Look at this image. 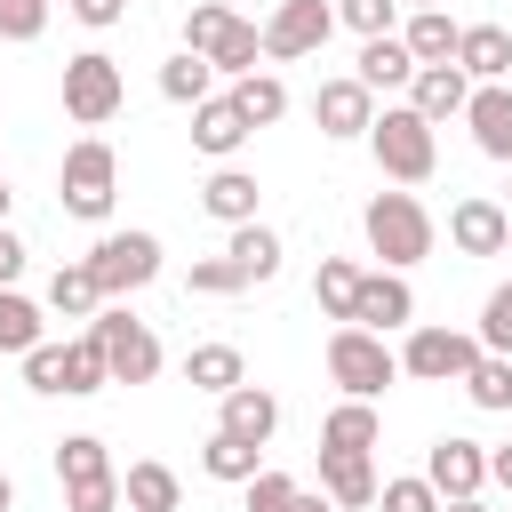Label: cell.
<instances>
[{
	"label": "cell",
	"mask_w": 512,
	"mask_h": 512,
	"mask_svg": "<svg viewBox=\"0 0 512 512\" xmlns=\"http://www.w3.org/2000/svg\"><path fill=\"white\" fill-rule=\"evenodd\" d=\"M400 40H408V56H416V64H456V40H464V24H456L448 8H416Z\"/></svg>",
	"instance_id": "cell-20"
},
{
	"label": "cell",
	"mask_w": 512,
	"mask_h": 512,
	"mask_svg": "<svg viewBox=\"0 0 512 512\" xmlns=\"http://www.w3.org/2000/svg\"><path fill=\"white\" fill-rule=\"evenodd\" d=\"M360 80H368V88H408V80H416V56H408V40H400V32H376V40H360Z\"/></svg>",
	"instance_id": "cell-23"
},
{
	"label": "cell",
	"mask_w": 512,
	"mask_h": 512,
	"mask_svg": "<svg viewBox=\"0 0 512 512\" xmlns=\"http://www.w3.org/2000/svg\"><path fill=\"white\" fill-rule=\"evenodd\" d=\"M376 504H384V512H440V488L416 472V480H384V488H376Z\"/></svg>",
	"instance_id": "cell-39"
},
{
	"label": "cell",
	"mask_w": 512,
	"mask_h": 512,
	"mask_svg": "<svg viewBox=\"0 0 512 512\" xmlns=\"http://www.w3.org/2000/svg\"><path fill=\"white\" fill-rule=\"evenodd\" d=\"M232 104L248 112V128H272V120L288 112V88H280L272 72H240V80H232Z\"/></svg>",
	"instance_id": "cell-33"
},
{
	"label": "cell",
	"mask_w": 512,
	"mask_h": 512,
	"mask_svg": "<svg viewBox=\"0 0 512 512\" xmlns=\"http://www.w3.org/2000/svg\"><path fill=\"white\" fill-rule=\"evenodd\" d=\"M368 152H376V168H384L392 184H424V176L440 168V136H432V120H424L416 104H384V112L368 120Z\"/></svg>",
	"instance_id": "cell-1"
},
{
	"label": "cell",
	"mask_w": 512,
	"mask_h": 512,
	"mask_svg": "<svg viewBox=\"0 0 512 512\" xmlns=\"http://www.w3.org/2000/svg\"><path fill=\"white\" fill-rule=\"evenodd\" d=\"M88 336H96L112 384H152V376H160V336H152L144 320H128V304H104V312L88 320Z\"/></svg>",
	"instance_id": "cell-6"
},
{
	"label": "cell",
	"mask_w": 512,
	"mask_h": 512,
	"mask_svg": "<svg viewBox=\"0 0 512 512\" xmlns=\"http://www.w3.org/2000/svg\"><path fill=\"white\" fill-rule=\"evenodd\" d=\"M248 136H256V128H248V112H240L232 96H208V104H192V144H200L208 160H232Z\"/></svg>",
	"instance_id": "cell-18"
},
{
	"label": "cell",
	"mask_w": 512,
	"mask_h": 512,
	"mask_svg": "<svg viewBox=\"0 0 512 512\" xmlns=\"http://www.w3.org/2000/svg\"><path fill=\"white\" fill-rule=\"evenodd\" d=\"M352 320L360 328H376V336H392V328H408L416 320V296H408V280L384 264V272H360V304H352Z\"/></svg>",
	"instance_id": "cell-14"
},
{
	"label": "cell",
	"mask_w": 512,
	"mask_h": 512,
	"mask_svg": "<svg viewBox=\"0 0 512 512\" xmlns=\"http://www.w3.org/2000/svg\"><path fill=\"white\" fill-rule=\"evenodd\" d=\"M248 280H240V264L232 256H208V264H192V296H240Z\"/></svg>",
	"instance_id": "cell-41"
},
{
	"label": "cell",
	"mask_w": 512,
	"mask_h": 512,
	"mask_svg": "<svg viewBox=\"0 0 512 512\" xmlns=\"http://www.w3.org/2000/svg\"><path fill=\"white\" fill-rule=\"evenodd\" d=\"M440 512H488V504H480V496H448Z\"/></svg>",
	"instance_id": "cell-49"
},
{
	"label": "cell",
	"mask_w": 512,
	"mask_h": 512,
	"mask_svg": "<svg viewBox=\"0 0 512 512\" xmlns=\"http://www.w3.org/2000/svg\"><path fill=\"white\" fill-rule=\"evenodd\" d=\"M328 32H336V8H328V0H280V8L264 16V56H272V64L320 56Z\"/></svg>",
	"instance_id": "cell-10"
},
{
	"label": "cell",
	"mask_w": 512,
	"mask_h": 512,
	"mask_svg": "<svg viewBox=\"0 0 512 512\" xmlns=\"http://www.w3.org/2000/svg\"><path fill=\"white\" fill-rule=\"evenodd\" d=\"M80 264L96 272V288H104V304H112V296H136V288L160 280V240H152V232H104Z\"/></svg>",
	"instance_id": "cell-7"
},
{
	"label": "cell",
	"mask_w": 512,
	"mask_h": 512,
	"mask_svg": "<svg viewBox=\"0 0 512 512\" xmlns=\"http://www.w3.org/2000/svg\"><path fill=\"white\" fill-rule=\"evenodd\" d=\"M336 24H352L360 40H376V32H392V0H336Z\"/></svg>",
	"instance_id": "cell-43"
},
{
	"label": "cell",
	"mask_w": 512,
	"mask_h": 512,
	"mask_svg": "<svg viewBox=\"0 0 512 512\" xmlns=\"http://www.w3.org/2000/svg\"><path fill=\"white\" fill-rule=\"evenodd\" d=\"M288 496H296V480H288V472H256V480H248V512H280Z\"/></svg>",
	"instance_id": "cell-44"
},
{
	"label": "cell",
	"mask_w": 512,
	"mask_h": 512,
	"mask_svg": "<svg viewBox=\"0 0 512 512\" xmlns=\"http://www.w3.org/2000/svg\"><path fill=\"white\" fill-rule=\"evenodd\" d=\"M360 224H368V248H376L392 272L424 264V256H432V240H440V224H432V208H424L416 192H376Z\"/></svg>",
	"instance_id": "cell-2"
},
{
	"label": "cell",
	"mask_w": 512,
	"mask_h": 512,
	"mask_svg": "<svg viewBox=\"0 0 512 512\" xmlns=\"http://www.w3.org/2000/svg\"><path fill=\"white\" fill-rule=\"evenodd\" d=\"M160 96H168V104H208V96H216V64H208L200 48L168 56V64H160Z\"/></svg>",
	"instance_id": "cell-26"
},
{
	"label": "cell",
	"mask_w": 512,
	"mask_h": 512,
	"mask_svg": "<svg viewBox=\"0 0 512 512\" xmlns=\"http://www.w3.org/2000/svg\"><path fill=\"white\" fill-rule=\"evenodd\" d=\"M200 464H208V480H232V488H248V480L264 472V448H248V440H232V432H208Z\"/></svg>",
	"instance_id": "cell-29"
},
{
	"label": "cell",
	"mask_w": 512,
	"mask_h": 512,
	"mask_svg": "<svg viewBox=\"0 0 512 512\" xmlns=\"http://www.w3.org/2000/svg\"><path fill=\"white\" fill-rule=\"evenodd\" d=\"M312 120H320V136H368V120H376V88H368L360 72H344V80H320V96H312Z\"/></svg>",
	"instance_id": "cell-12"
},
{
	"label": "cell",
	"mask_w": 512,
	"mask_h": 512,
	"mask_svg": "<svg viewBox=\"0 0 512 512\" xmlns=\"http://www.w3.org/2000/svg\"><path fill=\"white\" fill-rule=\"evenodd\" d=\"M320 448H344V456H368L376 448V408L368 400H344L328 424H320Z\"/></svg>",
	"instance_id": "cell-31"
},
{
	"label": "cell",
	"mask_w": 512,
	"mask_h": 512,
	"mask_svg": "<svg viewBox=\"0 0 512 512\" xmlns=\"http://www.w3.org/2000/svg\"><path fill=\"white\" fill-rule=\"evenodd\" d=\"M232 264H240V280L256 288V280H272L280 272V232H264V224H232V248H224Z\"/></svg>",
	"instance_id": "cell-27"
},
{
	"label": "cell",
	"mask_w": 512,
	"mask_h": 512,
	"mask_svg": "<svg viewBox=\"0 0 512 512\" xmlns=\"http://www.w3.org/2000/svg\"><path fill=\"white\" fill-rule=\"evenodd\" d=\"M312 296H320V312H328V320H352V304H360V264H344V256H320V272H312Z\"/></svg>",
	"instance_id": "cell-30"
},
{
	"label": "cell",
	"mask_w": 512,
	"mask_h": 512,
	"mask_svg": "<svg viewBox=\"0 0 512 512\" xmlns=\"http://www.w3.org/2000/svg\"><path fill=\"white\" fill-rule=\"evenodd\" d=\"M376 464L368 456H344V448H320V496L336 504V512H368L376 504Z\"/></svg>",
	"instance_id": "cell-15"
},
{
	"label": "cell",
	"mask_w": 512,
	"mask_h": 512,
	"mask_svg": "<svg viewBox=\"0 0 512 512\" xmlns=\"http://www.w3.org/2000/svg\"><path fill=\"white\" fill-rule=\"evenodd\" d=\"M216 432H232V440L264 448V440L280 432V400H272L264 384H232V392H224V424H216Z\"/></svg>",
	"instance_id": "cell-19"
},
{
	"label": "cell",
	"mask_w": 512,
	"mask_h": 512,
	"mask_svg": "<svg viewBox=\"0 0 512 512\" xmlns=\"http://www.w3.org/2000/svg\"><path fill=\"white\" fill-rule=\"evenodd\" d=\"M184 48H200L216 72H256V56H264V24H248V16H232L224 0H200L192 16H184Z\"/></svg>",
	"instance_id": "cell-3"
},
{
	"label": "cell",
	"mask_w": 512,
	"mask_h": 512,
	"mask_svg": "<svg viewBox=\"0 0 512 512\" xmlns=\"http://www.w3.org/2000/svg\"><path fill=\"white\" fill-rule=\"evenodd\" d=\"M480 352H512V280L488 288V304H480Z\"/></svg>",
	"instance_id": "cell-38"
},
{
	"label": "cell",
	"mask_w": 512,
	"mask_h": 512,
	"mask_svg": "<svg viewBox=\"0 0 512 512\" xmlns=\"http://www.w3.org/2000/svg\"><path fill=\"white\" fill-rule=\"evenodd\" d=\"M184 376L224 400L232 384H248V360H240V344H192V352H184Z\"/></svg>",
	"instance_id": "cell-24"
},
{
	"label": "cell",
	"mask_w": 512,
	"mask_h": 512,
	"mask_svg": "<svg viewBox=\"0 0 512 512\" xmlns=\"http://www.w3.org/2000/svg\"><path fill=\"white\" fill-rule=\"evenodd\" d=\"M280 512H336V504H328V496H304V488H296V496H288Z\"/></svg>",
	"instance_id": "cell-48"
},
{
	"label": "cell",
	"mask_w": 512,
	"mask_h": 512,
	"mask_svg": "<svg viewBox=\"0 0 512 512\" xmlns=\"http://www.w3.org/2000/svg\"><path fill=\"white\" fill-rule=\"evenodd\" d=\"M128 496H120V472L112 480H80V488H64V512H120Z\"/></svg>",
	"instance_id": "cell-42"
},
{
	"label": "cell",
	"mask_w": 512,
	"mask_h": 512,
	"mask_svg": "<svg viewBox=\"0 0 512 512\" xmlns=\"http://www.w3.org/2000/svg\"><path fill=\"white\" fill-rule=\"evenodd\" d=\"M24 384H32V392H64V384H72V344H48V336H40V344L24 352Z\"/></svg>",
	"instance_id": "cell-36"
},
{
	"label": "cell",
	"mask_w": 512,
	"mask_h": 512,
	"mask_svg": "<svg viewBox=\"0 0 512 512\" xmlns=\"http://www.w3.org/2000/svg\"><path fill=\"white\" fill-rule=\"evenodd\" d=\"M456 64H464L472 80H504V72H512V32H504V24H464Z\"/></svg>",
	"instance_id": "cell-21"
},
{
	"label": "cell",
	"mask_w": 512,
	"mask_h": 512,
	"mask_svg": "<svg viewBox=\"0 0 512 512\" xmlns=\"http://www.w3.org/2000/svg\"><path fill=\"white\" fill-rule=\"evenodd\" d=\"M120 104H128V80H120V64H112L104 48H80V56L64 64V112H72L80 128H104Z\"/></svg>",
	"instance_id": "cell-8"
},
{
	"label": "cell",
	"mask_w": 512,
	"mask_h": 512,
	"mask_svg": "<svg viewBox=\"0 0 512 512\" xmlns=\"http://www.w3.org/2000/svg\"><path fill=\"white\" fill-rule=\"evenodd\" d=\"M408 104H416V112L440 128L448 112H464V104H472V72H464V64H416V80H408Z\"/></svg>",
	"instance_id": "cell-17"
},
{
	"label": "cell",
	"mask_w": 512,
	"mask_h": 512,
	"mask_svg": "<svg viewBox=\"0 0 512 512\" xmlns=\"http://www.w3.org/2000/svg\"><path fill=\"white\" fill-rule=\"evenodd\" d=\"M488 480L512 496V440H504V448H488Z\"/></svg>",
	"instance_id": "cell-47"
},
{
	"label": "cell",
	"mask_w": 512,
	"mask_h": 512,
	"mask_svg": "<svg viewBox=\"0 0 512 512\" xmlns=\"http://www.w3.org/2000/svg\"><path fill=\"white\" fill-rule=\"evenodd\" d=\"M32 344H40V304H32V296H16V288H0V352H16V360H24Z\"/></svg>",
	"instance_id": "cell-35"
},
{
	"label": "cell",
	"mask_w": 512,
	"mask_h": 512,
	"mask_svg": "<svg viewBox=\"0 0 512 512\" xmlns=\"http://www.w3.org/2000/svg\"><path fill=\"white\" fill-rule=\"evenodd\" d=\"M464 392H472V408H512V352H480Z\"/></svg>",
	"instance_id": "cell-34"
},
{
	"label": "cell",
	"mask_w": 512,
	"mask_h": 512,
	"mask_svg": "<svg viewBox=\"0 0 512 512\" xmlns=\"http://www.w3.org/2000/svg\"><path fill=\"white\" fill-rule=\"evenodd\" d=\"M112 384V368H104V352H96V336H72V400H88V392H104Z\"/></svg>",
	"instance_id": "cell-37"
},
{
	"label": "cell",
	"mask_w": 512,
	"mask_h": 512,
	"mask_svg": "<svg viewBox=\"0 0 512 512\" xmlns=\"http://www.w3.org/2000/svg\"><path fill=\"white\" fill-rule=\"evenodd\" d=\"M200 208H208L216 224H256V176H248V168H216V176L200 184Z\"/></svg>",
	"instance_id": "cell-22"
},
{
	"label": "cell",
	"mask_w": 512,
	"mask_h": 512,
	"mask_svg": "<svg viewBox=\"0 0 512 512\" xmlns=\"http://www.w3.org/2000/svg\"><path fill=\"white\" fill-rule=\"evenodd\" d=\"M8 200H16V192H8V176H0V224H8Z\"/></svg>",
	"instance_id": "cell-51"
},
{
	"label": "cell",
	"mask_w": 512,
	"mask_h": 512,
	"mask_svg": "<svg viewBox=\"0 0 512 512\" xmlns=\"http://www.w3.org/2000/svg\"><path fill=\"white\" fill-rule=\"evenodd\" d=\"M56 0H0V40H40Z\"/></svg>",
	"instance_id": "cell-40"
},
{
	"label": "cell",
	"mask_w": 512,
	"mask_h": 512,
	"mask_svg": "<svg viewBox=\"0 0 512 512\" xmlns=\"http://www.w3.org/2000/svg\"><path fill=\"white\" fill-rule=\"evenodd\" d=\"M472 360H480V336H464V328H416L408 352H400V376H416V384H464Z\"/></svg>",
	"instance_id": "cell-9"
},
{
	"label": "cell",
	"mask_w": 512,
	"mask_h": 512,
	"mask_svg": "<svg viewBox=\"0 0 512 512\" xmlns=\"http://www.w3.org/2000/svg\"><path fill=\"white\" fill-rule=\"evenodd\" d=\"M64 216H80V224H104L112 216V200H120V160H112V144L104 136H80L72 152H64Z\"/></svg>",
	"instance_id": "cell-5"
},
{
	"label": "cell",
	"mask_w": 512,
	"mask_h": 512,
	"mask_svg": "<svg viewBox=\"0 0 512 512\" xmlns=\"http://www.w3.org/2000/svg\"><path fill=\"white\" fill-rule=\"evenodd\" d=\"M408 8H440V0H408Z\"/></svg>",
	"instance_id": "cell-52"
},
{
	"label": "cell",
	"mask_w": 512,
	"mask_h": 512,
	"mask_svg": "<svg viewBox=\"0 0 512 512\" xmlns=\"http://www.w3.org/2000/svg\"><path fill=\"white\" fill-rule=\"evenodd\" d=\"M48 312H64V320H96V312H104L96 272H88V264H64V272L48 280Z\"/></svg>",
	"instance_id": "cell-28"
},
{
	"label": "cell",
	"mask_w": 512,
	"mask_h": 512,
	"mask_svg": "<svg viewBox=\"0 0 512 512\" xmlns=\"http://www.w3.org/2000/svg\"><path fill=\"white\" fill-rule=\"evenodd\" d=\"M64 8H72L80 24H96V32H104V24H120V8H128V0H64Z\"/></svg>",
	"instance_id": "cell-45"
},
{
	"label": "cell",
	"mask_w": 512,
	"mask_h": 512,
	"mask_svg": "<svg viewBox=\"0 0 512 512\" xmlns=\"http://www.w3.org/2000/svg\"><path fill=\"white\" fill-rule=\"evenodd\" d=\"M0 512H16V480L8 472H0Z\"/></svg>",
	"instance_id": "cell-50"
},
{
	"label": "cell",
	"mask_w": 512,
	"mask_h": 512,
	"mask_svg": "<svg viewBox=\"0 0 512 512\" xmlns=\"http://www.w3.org/2000/svg\"><path fill=\"white\" fill-rule=\"evenodd\" d=\"M448 240H456L464 256H504V248H512V216H504L496 200H480V192H472V200H456V208H448Z\"/></svg>",
	"instance_id": "cell-13"
},
{
	"label": "cell",
	"mask_w": 512,
	"mask_h": 512,
	"mask_svg": "<svg viewBox=\"0 0 512 512\" xmlns=\"http://www.w3.org/2000/svg\"><path fill=\"white\" fill-rule=\"evenodd\" d=\"M120 496H128V512H176L184 504V480L168 464H128L120 472Z\"/></svg>",
	"instance_id": "cell-25"
},
{
	"label": "cell",
	"mask_w": 512,
	"mask_h": 512,
	"mask_svg": "<svg viewBox=\"0 0 512 512\" xmlns=\"http://www.w3.org/2000/svg\"><path fill=\"white\" fill-rule=\"evenodd\" d=\"M424 480L440 488V504H448V496H480V488H488V448L464 440V432H448V440H432Z\"/></svg>",
	"instance_id": "cell-11"
},
{
	"label": "cell",
	"mask_w": 512,
	"mask_h": 512,
	"mask_svg": "<svg viewBox=\"0 0 512 512\" xmlns=\"http://www.w3.org/2000/svg\"><path fill=\"white\" fill-rule=\"evenodd\" d=\"M328 376L344 384V400H376V392L400 376V352H392L376 328H360V320H336V336H328Z\"/></svg>",
	"instance_id": "cell-4"
},
{
	"label": "cell",
	"mask_w": 512,
	"mask_h": 512,
	"mask_svg": "<svg viewBox=\"0 0 512 512\" xmlns=\"http://www.w3.org/2000/svg\"><path fill=\"white\" fill-rule=\"evenodd\" d=\"M16 272H24V240L0 224V288H16Z\"/></svg>",
	"instance_id": "cell-46"
},
{
	"label": "cell",
	"mask_w": 512,
	"mask_h": 512,
	"mask_svg": "<svg viewBox=\"0 0 512 512\" xmlns=\"http://www.w3.org/2000/svg\"><path fill=\"white\" fill-rule=\"evenodd\" d=\"M56 480H64V488H80V480H112V456H104V440H96V432H72V440H56Z\"/></svg>",
	"instance_id": "cell-32"
},
{
	"label": "cell",
	"mask_w": 512,
	"mask_h": 512,
	"mask_svg": "<svg viewBox=\"0 0 512 512\" xmlns=\"http://www.w3.org/2000/svg\"><path fill=\"white\" fill-rule=\"evenodd\" d=\"M464 120H472V144L512 168V88H504V80H480L472 104H464Z\"/></svg>",
	"instance_id": "cell-16"
}]
</instances>
